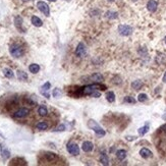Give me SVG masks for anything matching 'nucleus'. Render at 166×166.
<instances>
[{"mask_svg":"<svg viewBox=\"0 0 166 166\" xmlns=\"http://www.w3.org/2000/svg\"><path fill=\"white\" fill-rule=\"evenodd\" d=\"M9 53L11 54V56H13L14 58H19L22 57L23 54V47L18 44H13L10 46L9 48Z\"/></svg>","mask_w":166,"mask_h":166,"instance_id":"f257e3e1","label":"nucleus"},{"mask_svg":"<svg viewBox=\"0 0 166 166\" xmlns=\"http://www.w3.org/2000/svg\"><path fill=\"white\" fill-rule=\"evenodd\" d=\"M88 126H89L91 129H93L98 136H104V135H105V130L101 128L96 121L93 120V119H90V120H89V122H88Z\"/></svg>","mask_w":166,"mask_h":166,"instance_id":"f03ea898","label":"nucleus"},{"mask_svg":"<svg viewBox=\"0 0 166 166\" xmlns=\"http://www.w3.org/2000/svg\"><path fill=\"white\" fill-rule=\"evenodd\" d=\"M37 7L38 9L42 12V13H44L46 16H49L50 15V8H49V5L44 2V1H38V3H37Z\"/></svg>","mask_w":166,"mask_h":166,"instance_id":"7ed1b4c3","label":"nucleus"},{"mask_svg":"<svg viewBox=\"0 0 166 166\" xmlns=\"http://www.w3.org/2000/svg\"><path fill=\"white\" fill-rule=\"evenodd\" d=\"M66 149H67L68 153L74 155V156H76L80 154V148L76 143H68L66 146Z\"/></svg>","mask_w":166,"mask_h":166,"instance_id":"20e7f679","label":"nucleus"},{"mask_svg":"<svg viewBox=\"0 0 166 166\" xmlns=\"http://www.w3.org/2000/svg\"><path fill=\"white\" fill-rule=\"evenodd\" d=\"M30 113V110L28 108H19L18 110H16L14 113H13V117L14 118H23L26 116H28Z\"/></svg>","mask_w":166,"mask_h":166,"instance_id":"39448f33","label":"nucleus"},{"mask_svg":"<svg viewBox=\"0 0 166 166\" xmlns=\"http://www.w3.org/2000/svg\"><path fill=\"white\" fill-rule=\"evenodd\" d=\"M118 32L122 36H129L131 34V32H133V29L128 25H120L118 27Z\"/></svg>","mask_w":166,"mask_h":166,"instance_id":"423d86ee","label":"nucleus"},{"mask_svg":"<svg viewBox=\"0 0 166 166\" xmlns=\"http://www.w3.org/2000/svg\"><path fill=\"white\" fill-rule=\"evenodd\" d=\"M86 54V46L84 43H79V45L76 46V56H80L82 57Z\"/></svg>","mask_w":166,"mask_h":166,"instance_id":"0eeeda50","label":"nucleus"},{"mask_svg":"<svg viewBox=\"0 0 166 166\" xmlns=\"http://www.w3.org/2000/svg\"><path fill=\"white\" fill-rule=\"evenodd\" d=\"M50 87H51V85H50L49 82L45 83L42 87H41V94L44 95L46 98H50V95L48 94V91H49V89H50Z\"/></svg>","mask_w":166,"mask_h":166,"instance_id":"6e6552de","label":"nucleus"},{"mask_svg":"<svg viewBox=\"0 0 166 166\" xmlns=\"http://www.w3.org/2000/svg\"><path fill=\"white\" fill-rule=\"evenodd\" d=\"M157 7H158L157 1H155V0H149V1H148V3H147V8H148L149 11L154 12V11H156Z\"/></svg>","mask_w":166,"mask_h":166,"instance_id":"1a4fd4ad","label":"nucleus"},{"mask_svg":"<svg viewBox=\"0 0 166 166\" xmlns=\"http://www.w3.org/2000/svg\"><path fill=\"white\" fill-rule=\"evenodd\" d=\"M82 148H83V151L84 152H91L93 149H94V145L92 142H89V141H87V142H84L83 143V146H82Z\"/></svg>","mask_w":166,"mask_h":166,"instance_id":"9d476101","label":"nucleus"},{"mask_svg":"<svg viewBox=\"0 0 166 166\" xmlns=\"http://www.w3.org/2000/svg\"><path fill=\"white\" fill-rule=\"evenodd\" d=\"M44 157H45L46 160L49 161V162H53L54 160L58 159L57 155L54 154V153H51V152H46V153H44Z\"/></svg>","mask_w":166,"mask_h":166,"instance_id":"9b49d317","label":"nucleus"},{"mask_svg":"<svg viewBox=\"0 0 166 166\" xmlns=\"http://www.w3.org/2000/svg\"><path fill=\"white\" fill-rule=\"evenodd\" d=\"M140 155L145 159L150 158L152 156V152L150 151L149 149H147V148H142V149L140 150Z\"/></svg>","mask_w":166,"mask_h":166,"instance_id":"f8f14e48","label":"nucleus"},{"mask_svg":"<svg viewBox=\"0 0 166 166\" xmlns=\"http://www.w3.org/2000/svg\"><path fill=\"white\" fill-rule=\"evenodd\" d=\"M105 97H106V100H107L109 103H113L114 101H115V94H114L112 91L107 92L105 95Z\"/></svg>","mask_w":166,"mask_h":166,"instance_id":"ddd939ff","label":"nucleus"},{"mask_svg":"<svg viewBox=\"0 0 166 166\" xmlns=\"http://www.w3.org/2000/svg\"><path fill=\"white\" fill-rule=\"evenodd\" d=\"M32 23L35 26V27H42V25H43V23H42V21L39 18L38 16H36V15H34V16H32Z\"/></svg>","mask_w":166,"mask_h":166,"instance_id":"4468645a","label":"nucleus"},{"mask_svg":"<svg viewBox=\"0 0 166 166\" xmlns=\"http://www.w3.org/2000/svg\"><path fill=\"white\" fill-rule=\"evenodd\" d=\"M38 113L40 116H46V115L48 114V109H47V107L44 105H41L38 108Z\"/></svg>","mask_w":166,"mask_h":166,"instance_id":"2eb2a0df","label":"nucleus"},{"mask_svg":"<svg viewBox=\"0 0 166 166\" xmlns=\"http://www.w3.org/2000/svg\"><path fill=\"white\" fill-rule=\"evenodd\" d=\"M131 87H133V89H135V90H140V89L143 87V82L140 81V80L134 81V82L131 83Z\"/></svg>","mask_w":166,"mask_h":166,"instance_id":"dca6fc26","label":"nucleus"},{"mask_svg":"<svg viewBox=\"0 0 166 166\" xmlns=\"http://www.w3.org/2000/svg\"><path fill=\"white\" fill-rule=\"evenodd\" d=\"M29 70H30L32 74H38L39 70H40V66H39V64L32 63L30 66H29Z\"/></svg>","mask_w":166,"mask_h":166,"instance_id":"f3484780","label":"nucleus"},{"mask_svg":"<svg viewBox=\"0 0 166 166\" xmlns=\"http://www.w3.org/2000/svg\"><path fill=\"white\" fill-rule=\"evenodd\" d=\"M116 156L119 160H124L125 157H126V151L123 150V149H120V150L116 152Z\"/></svg>","mask_w":166,"mask_h":166,"instance_id":"a211bd4d","label":"nucleus"},{"mask_svg":"<svg viewBox=\"0 0 166 166\" xmlns=\"http://www.w3.org/2000/svg\"><path fill=\"white\" fill-rule=\"evenodd\" d=\"M14 23H15V27L18 29V30L23 31L22 30V27H23V18L21 16H16L14 18Z\"/></svg>","mask_w":166,"mask_h":166,"instance_id":"6ab92c4d","label":"nucleus"},{"mask_svg":"<svg viewBox=\"0 0 166 166\" xmlns=\"http://www.w3.org/2000/svg\"><path fill=\"white\" fill-rule=\"evenodd\" d=\"M17 77L19 81H27L28 80V75L23 70H17Z\"/></svg>","mask_w":166,"mask_h":166,"instance_id":"aec40b11","label":"nucleus"},{"mask_svg":"<svg viewBox=\"0 0 166 166\" xmlns=\"http://www.w3.org/2000/svg\"><path fill=\"white\" fill-rule=\"evenodd\" d=\"M36 128L40 129V130H45V129L48 128V123L45 122V121H40V122H38L36 124Z\"/></svg>","mask_w":166,"mask_h":166,"instance_id":"412c9836","label":"nucleus"},{"mask_svg":"<svg viewBox=\"0 0 166 166\" xmlns=\"http://www.w3.org/2000/svg\"><path fill=\"white\" fill-rule=\"evenodd\" d=\"M105 16L107 18H110V19H115L118 17V13L115 12V11H107L105 13Z\"/></svg>","mask_w":166,"mask_h":166,"instance_id":"4be33fe9","label":"nucleus"},{"mask_svg":"<svg viewBox=\"0 0 166 166\" xmlns=\"http://www.w3.org/2000/svg\"><path fill=\"white\" fill-rule=\"evenodd\" d=\"M3 75L6 76V77H8V79H12L13 77V71L10 69V68H4L3 69Z\"/></svg>","mask_w":166,"mask_h":166,"instance_id":"5701e85b","label":"nucleus"},{"mask_svg":"<svg viewBox=\"0 0 166 166\" xmlns=\"http://www.w3.org/2000/svg\"><path fill=\"white\" fill-rule=\"evenodd\" d=\"M100 162H101V164H103V165H109V159L107 157V155L102 154V155L100 156Z\"/></svg>","mask_w":166,"mask_h":166,"instance_id":"b1692460","label":"nucleus"},{"mask_svg":"<svg viewBox=\"0 0 166 166\" xmlns=\"http://www.w3.org/2000/svg\"><path fill=\"white\" fill-rule=\"evenodd\" d=\"M91 79L93 81H95L96 83H100V82L103 81V76L100 75V74H95V75H93V76H91Z\"/></svg>","mask_w":166,"mask_h":166,"instance_id":"393cba45","label":"nucleus"},{"mask_svg":"<svg viewBox=\"0 0 166 166\" xmlns=\"http://www.w3.org/2000/svg\"><path fill=\"white\" fill-rule=\"evenodd\" d=\"M1 146V148H2V158L4 159V160H6L10 157V152L6 150V149H3V145H0Z\"/></svg>","mask_w":166,"mask_h":166,"instance_id":"a878e982","label":"nucleus"},{"mask_svg":"<svg viewBox=\"0 0 166 166\" xmlns=\"http://www.w3.org/2000/svg\"><path fill=\"white\" fill-rule=\"evenodd\" d=\"M52 95L54 98H59V97H61V95H62V91L59 88H55L52 92Z\"/></svg>","mask_w":166,"mask_h":166,"instance_id":"bb28decb","label":"nucleus"},{"mask_svg":"<svg viewBox=\"0 0 166 166\" xmlns=\"http://www.w3.org/2000/svg\"><path fill=\"white\" fill-rule=\"evenodd\" d=\"M148 130H149V126L148 125H145V126H142V128H139V135L140 136H144L145 134H147L148 133Z\"/></svg>","mask_w":166,"mask_h":166,"instance_id":"cd10ccee","label":"nucleus"},{"mask_svg":"<svg viewBox=\"0 0 166 166\" xmlns=\"http://www.w3.org/2000/svg\"><path fill=\"white\" fill-rule=\"evenodd\" d=\"M147 99H148V96H147L146 94H144V93L140 94V95L138 96V100H139V102H145Z\"/></svg>","mask_w":166,"mask_h":166,"instance_id":"c85d7f7f","label":"nucleus"},{"mask_svg":"<svg viewBox=\"0 0 166 166\" xmlns=\"http://www.w3.org/2000/svg\"><path fill=\"white\" fill-rule=\"evenodd\" d=\"M124 102H128V103L134 104V103H136V100L133 98V97H130V96H126V97L124 98Z\"/></svg>","mask_w":166,"mask_h":166,"instance_id":"c756f323","label":"nucleus"},{"mask_svg":"<svg viewBox=\"0 0 166 166\" xmlns=\"http://www.w3.org/2000/svg\"><path fill=\"white\" fill-rule=\"evenodd\" d=\"M91 96H93V97H95V98H99L100 96H101V93L98 92V91H95L94 93H92V95Z\"/></svg>","mask_w":166,"mask_h":166,"instance_id":"7c9ffc66","label":"nucleus"},{"mask_svg":"<svg viewBox=\"0 0 166 166\" xmlns=\"http://www.w3.org/2000/svg\"><path fill=\"white\" fill-rule=\"evenodd\" d=\"M64 129H65V126H64L63 124H60V125H59L58 128L55 129V131H63Z\"/></svg>","mask_w":166,"mask_h":166,"instance_id":"2f4dec72","label":"nucleus"},{"mask_svg":"<svg viewBox=\"0 0 166 166\" xmlns=\"http://www.w3.org/2000/svg\"><path fill=\"white\" fill-rule=\"evenodd\" d=\"M136 136H126V140L128 141H134V140H136Z\"/></svg>","mask_w":166,"mask_h":166,"instance_id":"473e14b6","label":"nucleus"},{"mask_svg":"<svg viewBox=\"0 0 166 166\" xmlns=\"http://www.w3.org/2000/svg\"><path fill=\"white\" fill-rule=\"evenodd\" d=\"M162 81H163L164 83H166V71H165V74H164V76H163V79H162Z\"/></svg>","mask_w":166,"mask_h":166,"instance_id":"72a5a7b5","label":"nucleus"},{"mask_svg":"<svg viewBox=\"0 0 166 166\" xmlns=\"http://www.w3.org/2000/svg\"><path fill=\"white\" fill-rule=\"evenodd\" d=\"M161 129H163V130H165V131H166V124H164V125L161 128Z\"/></svg>","mask_w":166,"mask_h":166,"instance_id":"f704fd0d","label":"nucleus"},{"mask_svg":"<svg viewBox=\"0 0 166 166\" xmlns=\"http://www.w3.org/2000/svg\"><path fill=\"white\" fill-rule=\"evenodd\" d=\"M108 1H109V2H113L114 0H108Z\"/></svg>","mask_w":166,"mask_h":166,"instance_id":"c9c22d12","label":"nucleus"},{"mask_svg":"<svg viewBox=\"0 0 166 166\" xmlns=\"http://www.w3.org/2000/svg\"><path fill=\"white\" fill-rule=\"evenodd\" d=\"M164 42H165V44H166V37L164 38Z\"/></svg>","mask_w":166,"mask_h":166,"instance_id":"e433bc0d","label":"nucleus"},{"mask_svg":"<svg viewBox=\"0 0 166 166\" xmlns=\"http://www.w3.org/2000/svg\"><path fill=\"white\" fill-rule=\"evenodd\" d=\"M49 1H56V0H49Z\"/></svg>","mask_w":166,"mask_h":166,"instance_id":"4c0bfd02","label":"nucleus"},{"mask_svg":"<svg viewBox=\"0 0 166 166\" xmlns=\"http://www.w3.org/2000/svg\"><path fill=\"white\" fill-rule=\"evenodd\" d=\"M25 1H29V0H25Z\"/></svg>","mask_w":166,"mask_h":166,"instance_id":"58836bf2","label":"nucleus"},{"mask_svg":"<svg viewBox=\"0 0 166 166\" xmlns=\"http://www.w3.org/2000/svg\"><path fill=\"white\" fill-rule=\"evenodd\" d=\"M134 1H136V0H134Z\"/></svg>","mask_w":166,"mask_h":166,"instance_id":"ea45409f","label":"nucleus"}]
</instances>
